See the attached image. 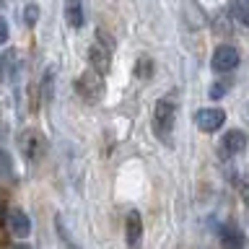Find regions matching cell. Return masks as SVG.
<instances>
[{
    "instance_id": "cell-5",
    "label": "cell",
    "mask_w": 249,
    "mask_h": 249,
    "mask_svg": "<svg viewBox=\"0 0 249 249\" xmlns=\"http://www.w3.org/2000/svg\"><path fill=\"white\" fill-rule=\"evenodd\" d=\"M241 62V54L233 44H221L218 50L213 52V60H210V65H213L215 73H229V70H236Z\"/></svg>"
},
{
    "instance_id": "cell-13",
    "label": "cell",
    "mask_w": 249,
    "mask_h": 249,
    "mask_svg": "<svg viewBox=\"0 0 249 249\" xmlns=\"http://www.w3.org/2000/svg\"><path fill=\"white\" fill-rule=\"evenodd\" d=\"M135 75H138V78H151V75H153V62H151V57H138Z\"/></svg>"
},
{
    "instance_id": "cell-8",
    "label": "cell",
    "mask_w": 249,
    "mask_h": 249,
    "mask_svg": "<svg viewBox=\"0 0 249 249\" xmlns=\"http://www.w3.org/2000/svg\"><path fill=\"white\" fill-rule=\"evenodd\" d=\"M5 223H8V231L18 239H26L31 233V218H29L26 210H21V208L11 210V213L5 215Z\"/></svg>"
},
{
    "instance_id": "cell-14",
    "label": "cell",
    "mask_w": 249,
    "mask_h": 249,
    "mask_svg": "<svg viewBox=\"0 0 249 249\" xmlns=\"http://www.w3.org/2000/svg\"><path fill=\"white\" fill-rule=\"evenodd\" d=\"M23 21H26V26H34V23L39 21V8L34 3L23 8Z\"/></svg>"
},
{
    "instance_id": "cell-1",
    "label": "cell",
    "mask_w": 249,
    "mask_h": 249,
    "mask_svg": "<svg viewBox=\"0 0 249 249\" xmlns=\"http://www.w3.org/2000/svg\"><path fill=\"white\" fill-rule=\"evenodd\" d=\"M153 135L161 140L163 145H171V138H174V124H177V104L174 99L161 96L153 107Z\"/></svg>"
},
{
    "instance_id": "cell-2",
    "label": "cell",
    "mask_w": 249,
    "mask_h": 249,
    "mask_svg": "<svg viewBox=\"0 0 249 249\" xmlns=\"http://www.w3.org/2000/svg\"><path fill=\"white\" fill-rule=\"evenodd\" d=\"M104 75L93 73V70H86L75 78V93L81 96L86 104H99L101 96H104Z\"/></svg>"
},
{
    "instance_id": "cell-16",
    "label": "cell",
    "mask_w": 249,
    "mask_h": 249,
    "mask_svg": "<svg viewBox=\"0 0 249 249\" xmlns=\"http://www.w3.org/2000/svg\"><path fill=\"white\" fill-rule=\"evenodd\" d=\"M8 36H11V29H8V23L0 18V44H5V42H8Z\"/></svg>"
},
{
    "instance_id": "cell-3",
    "label": "cell",
    "mask_w": 249,
    "mask_h": 249,
    "mask_svg": "<svg viewBox=\"0 0 249 249\" xmlns=\"http://www.w3.org/2000/svg\"><path fill=\"white\" fill-rule=\"evenodd\" d=\"M18 145H21V153L26 156L29 161H39L47 153V135L34 130V127H29L18 135Z\"/></svg>"
},
{
    "instance_id": "cell-15",
    "label": "cell",
    "mask_w": 249,
    "mask_h": 249,
    "mask_svg": "<svg viewBox=\"0 0 249 249\" xmlns=\"http://www.w3.org/2000/svg\"><path fill=\"white\" fill-rule=\"evenodd\" d=\"M229 89H231V83H229V81H215L213 86H210V99H221Z\"/></svg>"
},
{
    "instance_id": "cell-11",
    "label": "cell",
    "mask_w": 249,
    "mask_h": 249,
    "mask_svg": "<svg viewBox=\"0 0 249 249\" xmlns=\"http://www.w3.org/2000/svg\"><path fill=\"white\" fill-rule=\"evenodd\" d=\"M83 18H86V16H83V0H68V3H65V21L73 29H81L86 23Z\"/></svg>"
},
{
    "instance_id": "cell-4",
    "label": "cell",
    "mask_w": 249,
    "mask_h": 249,
    "mask_svg": "<svg viewBox=\"0 0 249 249\" xmlns=\"http://www.w3.org/2000/svg\"><path fill=\"white\" fill-rule=\"evenodd\" d=\"M112 42H101L99 34H96V42L91 44V50H89V62H91V70L93 73H99V75H107L109 73V68H112Z\"/></svg>"
},
{
    "instance_id": "cell-10",
    "label": "cell",
    "mask_w": 249,
    "mask_h": 249,
    "mask_svg": "<svg viewBox=\"0 0 249 249\" xmlns=\"http://www.w3.org/2000/svg\"><path fill=\"white\" fill-rule=\"evenodd\" d=\"M221 247L223 249H244L247 247L244 231H241L236 223H226L221 229Z\"/></svg>"
},
{
    "instance_id": "cell-19",
    "label": "cell",
    "mask_w": 249,
    "mask_h": 249,
    "mask_svg": "<svg viewBox=\"0 0 249 249\" xmlns=\"http://www.w3.org/2000/svg\"><path fill=\"white\" fill-rule=\"evenodd\" d=\"M13 249H31L29 244H18V247H13Z\"/></svg>"
},
{
    "instance_id": "cell-9",
    "label": "cell",
    "mask_w": 249,
    "mask_h": 249,
    "mask_svg": "<svg viewBox=\"0 0 249 249\" xmlns=\"http://www.w3.org/2000/svg\"><path fill=\"white\" fill-rule=\"evenodd\" d=\"M124 236H127L130 249L140 247V236H143V218H140L138 210H130V213H127V221H124Z\"/></svg>"
},
{
    "instance_id": "cell-17",
    "label": "cell",
    "mask_w": 249,
    "mask_h": 249,
    "mask_svg": "<svg viewBox=\"0 0 249 249\" xmlns=\"http://www.w3.org/2000/svg\"><path fill=\"white\" fill-rule=\"evenodd\" d=\"M5 208H8V205H5V197L0 195V226L5 223V215H8V210H5Z\"/></svg>"
},
{
    "instance_id": "cell-12",
    "label": "cell",
    "mask_w": 249,
    "mask_h": 249,
    "mask_svg": "<svg viewBox=\"0 0 249 249\" xmlns=\"http://www.w3.org/2000/svg\"><path fill=\"white\" fill-rule=\"evenodd\" d=\"M231 13L236 16L239 23H247V18H249V0H233V3H231Z\"/></svg>"
},
{
    "instance_id": "cell-6",
    "label": "cell",
    "mask_w": 249,
    "mask_h": 249,
    "mask_svg": "<svg viewBox=\"0 0 249 249\" xmlns=\"http://www.w3.org/2000/svg\"><path fill=\"white\" fill-rule=\"evenodd\" d=\"M223 122H226V112L215 107H205L195 114V124H197L200 132H215V130H221Z\"/></svg>"
},
{
    "instance_id": "cell-7",
    "label": "cell",
    "mask_w": 249,
    "mask_h": 249,
    "mask_svg": "<svg viewBox=\"0 0 249 249\" xmlns=\"http://www.w3.org/2000/svg\"><path fill=\"white\" fill-rule=\"evenodd\" d=\"M247 145V135L241 130H229L226 135L221 138V143H218V151H221V159H233V156H239L244 151Z\"/></svg>"
},
{
    "instance_id": "cell-18",
    "label": "cell",
    "mask_w": 249,
    "mask_h": 249,
    "mask_svg": "<svg viewBox=\"0 0 249 249\" xmlns=\"http://www.w3.org/2000/svg\"><path fill=\"white\" fill-rule=\"evenodd\" d=\"M5 247H8V233L0 229V249H5Z\"/></svg>"
}]
</instances>
